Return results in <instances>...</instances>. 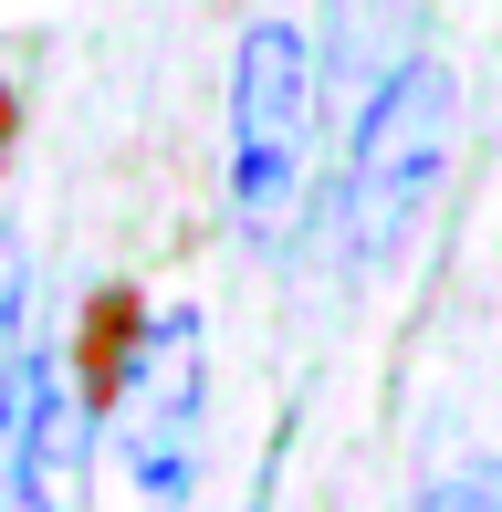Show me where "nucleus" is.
Masks as SVG:
<instances>
[{
    "label": "nucleus",
    "mask_w": 502,
    "mask_h": 512,
    "mask_svg": "<svg viewBox=\"0 0 502 512\" xmlns=\"http://www.w3.org/2000/svg\"><path fill=\"white\" fill-rule=\"evenodd\" d=\"M11 136H21V95L0 84V168H11Z\"/></svg>",
    "instance_id": "obj_7"
},
{
    "label": "nucleus",
    "mask_w": 502,
    "mask_h": 512,
    "mask_svg": "<svg viewBox=\"0 0 502 512\" xmlns=\"http://www.w3.org/2000/svg\"><path fill=\"white\" fill-rule=\"evenodd\" d=\"M335 21H346V32H335V84H377L398 74L408 53H387V42H398V21H419V0H335Z\"/></svg>",
    "instance_id": "obj_5"
},
{
    "label": "nucleus",
    "mask_w": 502,
    "mask_h": 512,
    "mask_svg": "<svg viewBox=\"0 0 502 512\" xmlns=\"http://www.w3.org/2000/svg\"><path fill=\"white\" fill-rule=\"evenodd\" d=\"M304 168H314V53L283 11H262L231 53V168H220L241 241H293Z\"/></svg>",
    "instance_id": "obj_2"
},
{
    "label": "nucleus",
    "mask_w": 502,
    "mask_h": 512,
    "mask_svg": "<svg viewBox=\"0 0 502 512\" xmlns=\"http://www.w3.org/2000/svg\"><path fill=\"white\" fill-rule=\"evenodd\" d=\"M450 74L429 53H408L398 74L356 105V168H346V251L356 272H398L419 241L429 199L450 178Z\"/></svg>",
    "instance_id": "obj_1"
},
{
    "label": "nucleus",
    "mask_w": 502,
    "mask_h": 512,
    "mask_svg": "<svg viewBox=\"0 0 502 512\" xmlns=\"http://www.w3.org/2000/svg\"><path fill=\"white\" fill-rule=\"evenodd\" d=\"M419 512H502V471H440L419 492Z\"/></svg>",
    "instance_id": "obj_6"
},
{
    "label": "nucleus",
    "mask_w": 502,
    "mask_h": 512,
    "mask_svg": "<svg viewBox=\"0 0 502 512\" xmlns=\"http://www.w3.org/2000/svg\"><path fill=\"white\" fill-rule=\"evenodd\" d=\"M136 335H147V304H136V293H95V304H84V335H74L84 418L116 408V387H126V366H136Z\"/></svg>",
    "instance_id": "obj_4"
},
{
    "label": "nucleus",
    "mask_w": 502,
    "mask_h": 512,
    "mask_svg": "<svg viewBox=\"0 0 502 512\" xmlns=\"http://www.w3.org/2000/svg\"><path fill=\"white\" fill-rule=\"evenodd\" d=\"M199 408H210V356H199V314H147V335H136V366L116 387V408H105V429H116V471L126 492L147 512H178L199 481Z\"/></svg>",
    "instance_id": "obj_3"
}]
</instances>
